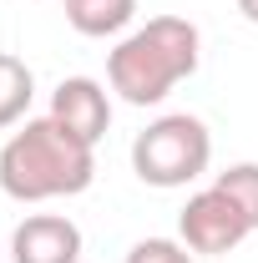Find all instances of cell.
<instances>
[{
    "instance_id": "obj_1",
    "label": "cell",
    "mask_w": 258,
    "mask_h": 263,
    "mask_svg": "<svg viewBox=\"0 0 258 263\" xmlns=\"http://www.w3.org/2000/svg\"><path fill=\"white\" fill-rule=\"evenodd\" d=\"M97 182V147L66 132L51 111L26 117V127L10 132L0 147V193L15 202H51L76 197Z\"/></svg>"
},
{
    "instance_id": "obj_2",
    "label": "cell",
    "mask_w": 258,
    "mask_h": 263,
    "mask_svg": "<svg viewBox=\"0 0 258 263\" xmlns=\"http://www.w3.org/2000/svg\"><path fill=\"white\" fill-rule=\"evenodd\" d=\"M202 61V35L182 15H152L147 26L117 41V51L106 56V81L112 91L132 106H157L172 97V86H182Z\"/></svg>"
},
{
    "instance_id": "obj_3",
    "label": "cell",
    "mask_w": 258,
    "mask_h": 263,
    "mask_svg": "<svg viewBox=\"0 0 258 263\" xmlns=\"http://www.w3.org/2000/svg\"><path fill=\"white\" fill-rule=\"evenodd\" d=\"M213 162V132L188 111H167L132 142V172L147 187H188Z\"/></svg>"
},
{
    "instance_id": "obj_4",
    "label": "cell",
    "mask_w": 258,
    "mask_h": 263,
    "mask_svg": "<svg viewBox=\"0 0 258 263\" xmlns=\"http://www.w3.org/2000/svg\"><path fill=\"white\" fill-rule=\"evenodd\" d=\"M248 233H253L248 213H243L218 182L202 187V193H193L188 208L177 213V238H182L193 253H213V258H218V253H233Z\"/></svg>"
},
{
    "instance_id": "obj_5",
    "label": "cell",
    "mask_w": 258,
    "mask_h": 263,
    "mask_svg": "<svg viewBox=\"0 0 258 263\" xmlns=\"http://www.w3.org/2000/svg\"><path fill=\"white\" fill-rule=\"evenodd\" d=\"M86 238L66 213H31L10 233V263H81Z\"/></svg>"
},
{
    "instance_id": "obj_6",
    "label": "cell",
    "mask_w": 258,
    "mask_h": 263,
    "mask_svg": "<svg viewBox=\"0 0 258 263\" xmlns=\"http://www.w3.org/2000/svg\"><path fill=\"white\" fill-rule=\"evenodd\" d=\"M51 117L66 132H76L81 142L97 147L106 137V127H112V91L101 81H91V76H66L61 86L51 91Z\"/></svg>"
},
{
    "instance_id": "obj_7",
    "label": "cell",
    "mask_w": 258,
    "mask_h": 263,
    "mask_svg": "<svg viewBox=\"0 0 258 263\" xmlns=\"http://www.w3.org/2000/svg\"><path fill=\"white\" fill-rule=\"evenodd\" d=\"M137 0H66V21L76 35H117L132 26Z\"/></svg>"
},
{
    "instance_id": "obj_8",
    "label": "cell",
    "mask_w": 258,
    "mask_h": 263,
    "mask_svg": "<svg viewBox=\"0 0 258 263\" xmlns=\"http://www.w3.org/2000/svg\"><path fill=\"white\" fill-rule=\"evenodd\" d=\"M31 97H35V76L31 66L10 51H0V132L31 117Z\"/></svg>"
},
{
    "instance_id": "obj_9",
    "label": "cell",
    "mask_w": 258,
    "mask_h": 263,
    "mask_svg": "<svg viewBox=\"0 0 258 263\" xmlns=\"http://www.w3.org/2000/svg\"><path fill=\"white\" fill-rule=\"evenodd\" d=\"M213 182L248 213V223H253V233H258V162H233V167H223Z\"/></svg>"
},
{
    "instance_id": "obj_10",
    "label": "cell",
    "mask_w": 258,
    "mask_h": 263,
    "mask_svg": "<svg viewBox=\"0 0 258 263\" xmlns=\"http://www.w3.org/2000/svg\"><path fill=\"white\" fill-rule=\"evenodd\" d=\"M127 263H193V248L182 238H142L132 243Z\"/></svg>"
},
{
    "instance_id": "obj_11",
    "label": "cell",
    "mask_w": 258,
    "mask_h": 263,
    "mask_svg": "<svg viewBox=\"0 0 258 263\" xmlns=\"http://www.w3.org/2000/svg\"><path fill=\"white\" fill-rule=\"evenodd\" d=\"M238 10H243V21H253V26H258V0H238Z\"/></svg>"
},
{
    "instance_id": "obj_12",
    "label": "cell",
    "mask_w": 258,
    "mask_h": 263,
    "mask_svg": "<svg viewBox=\"0 0 258 263\" xmlns=\"http://www.w3.org/2000/svg\"><path fill=\"white\" fill-rule=\"evenodd\" d=\"M0 258H5V253H0Z\"/></svg>"
},
{
    "instance_id": "obj_13",
    "label": "cell",
    "mask_w": 258,
    "mask_h": 263,
    "mask_svg": "<svg viewBox=\"0 0 258 263\" xmlns=\"http://www.w3.org/2000/svg\"><path fill=\"white\" fill-rule=\"evenodd\" d=\"M61 5H66V0H61Z\"/></svg>"
}]
</instances>
